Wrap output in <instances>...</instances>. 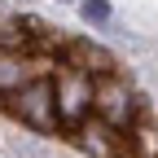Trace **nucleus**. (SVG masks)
I'll return each instance as SVG.
<instances>
[{"instance_id": "nucleus-2", "label": "nucleus", "mask_w": 158, "mask_h": 158, "mask_svg": "<svg viewBox=\"0 0 158 158\" xmlns=\"http://www.w3.org/2000/svg\"><path fill=\"white\" fill-rule=\"evenodd\" d=\"M92 110L101 114L106 127H127L132 123V92L118 75H97L92 79Z\"/></svg>"}, {"instance_id": "nucleus-7", "label": "nucleus", "mask_w": 158, "mask_h": 158, "mask_svg": "<svg viewBox=\"0 0 158 158\" xmlns=\"http://www.w3.org/2000/svg\"><path fill=\"white\" fill-rule=\"evenodd\" d=\"M75 62H84V66H92V70H106V66H110V57H106L101 48H88V44H75Z\"/></svg>"}, {"instance_id": "nucleus-4", "label": "nucleus", "mask_w": 158, "mask_h": 158, "mask_svg": "<svg viewBox=\"0 0 158 158\" xmlns=\"http://www.w3.org/2000/svg\"><path fill=\"white\" fill-rule=\"evenodd\" d=\"M22 84H27V62H22V53L0 48V92H18Z\"/></svg>"}, {"instance_id": "nucleus-5", "label": "nucleus", "mask_w": 158, "mask_h": 158, "mask_svg": "<svg viewBox=\"0 0 158 158\" xmlns=\"http://www.w3.org/2000/svg\"><path fill=\"white\" fill-rule=\"evenodd\" d=\"M79 145H84L92 158H114V141H110V127L106 123H88L79 132Z\"/></svg>"}, {"instance_id": "nucleus-8", "label": "nucleus", "mask_w": 158, "mask_h": 158, "mask_svg": "<svg viewBox=\"0 0 158 158\" xmlns=\"http://www.w3.org/2000/svg\"><path fill=\"white\" fill-rule=\"evenodd\" d=\"M79 13H84V22H106V18H110V5H106V0H84Z\"/></svg>"}, {"instance_id": "nucleus-1", "label": "nucleus", "mask_w": 158, "mask_h": 158, "mask_svg": "<svg viewBox=\"0 0 158 158\" xmlns=\"http://www.w3.org/2000/svg\"><path fill=\"white\" fill-rule=\"evenodd\" d=\"M53 106L62 123H84V114L92 110V75L84 70H62L53 84Z\"/></svg>"}, {"instance_id": "nucleus-3", "label": "nucleus", "mask_w": 158, "mask_h": 158, "mask_svg": "<svg viewBox=\"0 0 158 158\" xmlns=\"http://www.w3.org/2000/svg\"><path fill=\"white\" fill-rule=\"evenodd\" d=\"M13 114L22 123L48 132L57 123V106H53V79H27L22 88L13 92Z\"/></svg>"}, {"instance_id": "nucleus-6", "label": "nucleus", "mask_w": 158, "mask_h": 158, "mask_svg": "<svg viewBox=\"0 0 158 158\" xmlns=\"http://www.w3.org/2000/svg\"><path fill=\"white\" fill-rule=\"evenodd\" d=\"M132 154L136 158H158V127L154 123H136L132 127Z\"/></svg>"}, {"instance_id": "nucleus-9", "label": "nucleus", "mask_w": 158, "mask_h": 158, "mask_svg": "<svg viewBox=\"0 0 158 158\" xmlns=\"http://www.w3.org/2000/svg\"><path fill=\"white\" fill-rule=\"evenodd\" d=\"M22 40V27L13 22V18H0V48H9V44H18Z\"/></svg>"}]
</instances>
